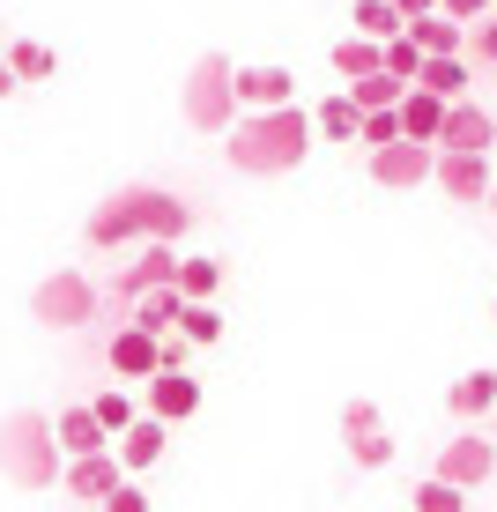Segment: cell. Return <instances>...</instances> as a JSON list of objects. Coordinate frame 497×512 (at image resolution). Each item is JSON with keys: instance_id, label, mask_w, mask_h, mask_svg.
Here are the masks:
<instances>
[{"instance_id": "18", "label": "cell", "mask_w": 497, "mask_h": 512, "mask_svg": "<svg viewBox=\"0 0 497 512\" xmlns=\"http://www.w3.org/2000/svg\"><path fill=\"white\" fill-rule=\"evenodd\" d=\"M52 438H60V453L75 461V453H104L112 446V431L90 416V409H67V416H52Z\"/></svg>"}, {"instance_id": "17", "label": "cell", "mask_w": 497, "mask_h": 512, "mask_svg": "<svg viewBox=\"0 0 497 512\" xmlns=\"http://www.w3.org/2000/svg\"><path fill=\"white\" fill-rule=\"evenodd\" d=\"M179 312H186V290H179V282H156V290L134 297V327H149V334H171V327H179Z\"/></svg>"}, {"instance_id": "27", "label": "cell", "mask_w": 497, "mask_h": 512, "mask_svg": "<svg viewBox=\"0 0 497 512\" xmlns=\"http://www.w3.org/2000/svg\"><path fill=\"white\" fill-rule=\"evenodd\" d=\"M334 67H342L349 82H357V75H379V38H357V30H349V38L334 45Z\"/></svg>"}, {"instance_id": "38", "label": "cell", "mask_w": 497, "mask_h": 512, "mask_svg": "<svg viewBox=\"0 0 497 512\" xmlns=\"http://www.w3.org/2000/svg\"><path fill=\"white\" fill-rule=\"evenodd\" d=\"M394 8L408 15V23H416V15H431V8H438V0H394Z\"/></svg>"}, {"instance_id": "37", "label": "cell", "mask_w": 497, "mask_h": 512, "mask_svg": "<svg viewBox=\"0 0 497 512\" xmlns=\"http://www.w3.org/2000/svg\"><path fill=\"white\" fill-rule=\"evenodd\" d=\"M164 372H186V334H164Z\"/></svg>"}, {"instance_id": "24", "label": "cell", "mask_w": 497, "mask_h": 512, "mask_svg": "<svg viewBox=\"0 0 497 512\" xmlns=\"http://www.w3.org/2000/svg\"><path fill=\"white\" fill-rule=\"evenodd\" d=\"M357 104H349V90L342 97H327V104H319V119H312V134H327V141H357Z\"/></svg>"}, {"instance_id": "32", "label": "cell", "mask_w": 497, "mask_h": 512, "mask_svg": "<svg viewBox=\"0 0 497 512\" xmlns=\"http://www.w3.org/2000/svg\"><path fill=\"white\" fill-rule=\"evenodd\" d=\"M357 141H371V149H386V141H401V112L394 104H379V112L357 119Z\"/></svg>"}, {"instance_id": "36", "label": "cell", "mask_w": 497, "mask_h": 512, "mask_svg": "<svg viewBox=\"0 0 497 512\" xmlns=\"http://www.w3.org/2000/svg\"><path fill=\"white\" fill-rule=\"evenodd\" d=\"M438 8H446L453 23H483V15L497 8V0H438Z\"/></svg>"}, {"instance_id": "9", "label": "cell", "mask_w": 497, "mask_h": 512, "mask_svg": "<svg viewBox=\"0 0 497 512\" xmlns=\"http://www.w3.org/2000/svg\"><path fill=\"white\" fill-rule=\"evenodd\" d=\"M230 90H238V112H275V104H297V75L290 67H238Z\"/></svg>"}, {"instance_id": "12", "label": "cell", "mask_w": 497, "mask_h": 512, "mask_svg": "<svg viewBox=\"0 0 497 512\" xmlns=\"http://www.w3.org/2000/svg\"><path fill=\"white\" fill-rule=\"evenodd\" d=\"M490 468H497V438H453V446L438 453V475H446L453 490H475Z\"/></svg>"}, {"instance_id": "35", "label": "cell", "mask_w": 497, "mask_h": 512, "mask_svg": "<svg viewBox=\"0 0 497 512\" xmlns=\"http://www.w3.org/2000/svg\"><path fill=\"white\" fill-rule=\"evenodd\" d=\"M104 512H149V498H141V483H127V475H119L112 498H104Z\"/></svg>"}, {"instance_id": "34", "label": "cell", "mask_w": 497, "mask_h": 512, "mask_svg": "<svg viewBox=\"0 0 497 512\" xmlns=\"http://www.w3.org/2000/svg\"><path fill=\"white\" fill-rule=\"evenodd\" d=\"M468 52H475V60H483V67H497V8H490L483 23L468 30Z\"/></svg>"}, {"instance_id": "20", "label": "cell", "mask_w": 497, "mask_h": 512, "mask_svg": "<svg viewBox=\"0 0 497 512\" xmlns=\"http://www.w3.org/2000/svg\"><path fill=\"white\" fill-rule=\"evenodd\" d=\"M171 275H179V253H171L164 238H149V245H141V260L127 268V297H141V290H156V282H171Z\"/></svg>"}, {"instance_id": "7", "label": "cell", "mask_w": 497, "mask_h": 512, "mask_svg": "<svg viewBox=\"0 0 497 512\" xmlns=\"http://www.w3.org/2000/svg\"><path fill=\"white\" fill-rule=\"evenodd\" d=\"M342 438H349V461H357V468H386V461H394L386 416L371 409V401H349V409H342Z\"/></svg>"}, {"instance_id": "41", "label": "cell", "mask_w": 497, "mask_h": 512, "mask_svg": "<svg viewBox=\"0 0 497 512\" xmlns=\"http://www.w3.org/2000/svg\"><path fill=\"white\" fill-rule=\"evenodd\" d=\"M97 512H104V505H97Z\"/></svg>"}, {"instance_id": "15", "label": "cell", "mask_w": 497, "mask_h": 512, "mask_svg": "<svg viewBox=\"0 0 497 512\" xmlns=\"http://www.w3.org/2000/svg\"><path fill=\"white\" fill-rule=\"evenodd\" d=\"M119 475H127V468H119L112 446H104V453H75V461H67V490H75V498H90V505H104Z\"/></svg>"}, {"instance_id": "29", "label": "cell", "mask_w": 497, "mask_h": 512, "mask_svg": "<svg viewBox=\"0 0 497 512\" xmlns=\"http://www.w3.org/2000/svg\"><path fill=\"white\" fill-rule=\"evenodd\" d=\"M379 67H386L394 82H416V67H423V45L401 30V38H386V45H379Z\"/></svg>"}, {"instance_id": "30", "label": "cell", "mask_w": 497, "mask_h": 512, "mask_svg": "<svg viewBox=\"0 0 497 512\" xmlns=\"http://www.w3.org/2000/svg\"><path fill=\"white\" fill-rule=\"evenodd\" d=\"M8 67H15V82H45V75H52V52L30 45V38H15V45H8Z\"/></svg>"}, {"instance_id": "25", "label": "cell", "mask_w": 497, "mask_h": 512, "mask_svg": "<svg viewBox=\"0 0 497 512\" xmlns=\"http://www.w3.org/2000/svg\"><path fill=\"white\" fill-rule=\"evenodd\" d=\"M179 334H186V342H223V312L216 305H208V297H186V312H179Z\"/></svg>"}, {"instance_id": "21", "label": "cell", "mask_w": 497, "mask_h": 512, "mask_svg": "<svg viewBox=\"0 0 497 512\" xmlns=\"http://www.w3.org/2000/svg\"><path fill=\"white\" fill-rule=\"evenodd\" d=\"M408 38H416L423 52H460V45H468V23H453L446 8H431V15H416V23H408Z\"/></svg>"}, {"instance_id": "40", "label": "cell", "mask_w": 497, "mask_h": 512, "mask_svg": "<svg viewBox=\"0 0 497 512\" xmlns=\"http://www.w3.org/2000/svg\"><path fill=\"white\" fill-rule=\"evenodd\" d=\"M490 201H497V186H490Z\"/></svg>"}, {"instance_id": "33", "label": "cell", "mask_w": 497, "mask_h": 512, "mask_svg": "<svg viewBox=\"0 0 497 512\" xmlns=\"http://www.w3.org/2000/svg\"><path fill=\"white\" fill-rule=\"evenodd\" d=\"M90 416H97V423H104V431H112V438H119V431H127V423H134L141 409H134V401H127V394H97V401H90Z\"/></svg>"}, {"instance_id": "5", "label": "cell", "mask_w": 497, "mask_h": 512, "mask_svg": "<svg viewBox=\"0 0 497 512\" xmlns=\"http://www.w3.org/2000/svg\"><path fill=\"white\" fill-rule=\"evenodd\" d=\"M30 320L38 327H90L97 320V282L82 275V268H60V275H45L38 282V297H30Z\"/></svg>"}, {"instance_id": "2", "label": "cell", "mask_w": 497, "mask_h": 512, "mask_svg": "<svg viewBox=\"0 0 497 512\" xmlns=\"http://www.w3.org/2000/svg\"><path fill=\"white\" fill-rule=\"evenodd\" d=\"M186 223H193V208L179 201V193H164V186H127V193H112V201L90 216V245H104V253H119V245H149V238L179 245Z\"/></svg>"}, {"instance_id": "10", "label": "cell", "mask_w": 497, "mask_h": 512, "mask_svg": "<svg viewBox=\"0 0 497 512\" xmlns=\"http://www.w3.org/2000/svg\"><path fill=\"white\" fill-rule=\"evenodd\" d=\"M438 149H497V112H483V104H468V97H453L446 104V127H438Z\"/></svg>"}, {"instance_id": "19", "label": "cell", "mask_w": 497, "mask_h": 512, "mask_svg": "<svg viewBox=\"0 0 497 512\" xmlns=\"http://www.w3.org/2000/svg\"><path fill=\"white\" fill-rule=\"evenodd\" d=\"M416 90H431V97H468V67H460V52H423V67H416Z\"/></svg>"}, {"instance_id": "6", "label": "cell", "mask_w": 497, "mask_h": 512, "mask_svg": "<svg viewBox=\"0 0 497 512\" xmlns=\"http://www.w3.org/2000/svg\"><path fill=\"white\" fill-rule=\"evenodd\" d=\"M431 179L446 201H490V156L483 149H438V164H431Z\"/></svg>"}, {"instance_id": "4", "label": "cell", "mask_w": 497, "mask_h": 512, "mask_svg": "<svg viewBox=\"0 0 497 512\" xmlns=\"http://www.w3.org/2000/svg\"><path fill=\"white\" fill-rule=\"evenodd\" d=\"M230 75H238V67H230L223 52H201V67L186 75V127L230 134V119H238V90H230Z\"/></svg>"}, {"instance_id": "11", "label": "cell", "mask_w": 497, "mask_h": 512, "mask_svg": "<svg viewBox=\"0 0 497 512\" xmlns=\"http://www.w3.org/2000/svg\"><path fill=\"white\" fill-rule=\"evenodd\" d=\"M164 438H171V423L141 409V416L127 423V431L112 438V453H119V468H127V475H141V468H156V461H164Z\"/></svg>"}, {"instance_id": "8", "label": "cell", "mask_w": 497, "mask_h": 512, "mask_svg": "<svg viewBox=\"0 0 497 512\" xmlns=\"http://www.w3.org/2000/svg\"><path fill=\"white\" fill-rule=\"evenodd\" d=\"M431 164H438V149L431 141H386V149H371V179L379 186H423L431 179Z\"/></svg>"}, {"instance_id": "13", "label": "cell", "mask_w": 497, "mask_h": 512, "mask_svg": "<svg viewBox=\"0 0 497 512\" xmlns=\"http://www.w3.org/2000/svg\"><path fill=\"white\" fill-rule=\"evenodd\" d=\"M112 372H119V379H149V372H164V334H149V327H119V334H112Z\"/></svg>"}, {"instance_id": "22", "label": "cell", "mask_w": 497, "mask_h": 512, "mask_svg": "<svg viewBox=\"0 0 497 512\" xmlns=\"http://www.w3.org/2000/svg\"><path fill=\"white\" fill-rule=\"evenodd\" d=\"M349 23H357V38H401V30H408V15L394 8V0H357V8H349Z\"/></svg>"}, {"instance_id": "31", "label": "cell", "mask_w": 497, "mask_h": 512, "mask_svg": "<svg viewBox=\"0 0 497 512\" xmlns=\"http://www.w3.org/2000/svg\"><path fill=\"white\" fill-rule=\"evenodd\" d=\"M171 282H179L186 297H216V282H223V268H216V260H179V275H171Z\"/></svg>"}, {"instance_id": "39", "label": "cell", "mask_w": 497, "mask_h": 512, "mask_svg": "<svg viewBox=\"0 0 497 512\" xmlns=\"http://www.w3.org/2000/svg\"><path fill=\"white\" fill-rule=\"evenodd\" d=\"M15 90V67H8V52H0V97H8Z\"/></svg>"}, {"instance_id": "23", "label": "cell", "mask_w": 497, "mask_h": 512, "mask_svg": "<svg viewBox=\"0 0 497 512\" xmlns=\"http://www.w3.org/2000/svg\"><path fill=\"white\" fill-rule=\"evenodd\" d=\"M453 416H490L497 409V372H468V379H453Z\"/></svg>"}, {"instance_id": "16", "label": "cell", "mask_w": 497, "mask_h": 512, "mask_svg": "<svg viewBox=\"0 0 497 512\" xmlns=\"http://www.w3.org/2000/svg\"><path fill=\"white\" fill-rule=\"evenodd\" d=\"M394 112H401V134H408V141H431V149H438V127H446V97H431V90H416V82H408Z\"/></svg>"}, {"instance_id": "26", "label": "cell", "mask_w": 497, "mask_h": 512, "mask_svg": "<svg viewBox=\"0 0 497 512\" xmlns=\"http://www.w3.org/2000/svg\"><path fill=\"white\" fill-rule=\"evenodd\" d=\"M401 90H408V82H394V75L379 67V75H357V82H349V104H357V112H379V104H401Z\"/></svg>"}, {"instance_id": "14", "label": "cell", "mask_w": 497, "mask_h": 512, "mask_svg": "<svg viewBox=\"0 0 497 512\" xmlns=\"http://www.w3.org/2000/svg\"><path fill=\"white\" fill-rule=\"evenodd\" d=\"M149 416H164V423L201 416V379H186V372H149Z\"/></svg>"}, {"instance_id": "28", "label": "cell", "mask_w": 497, "mask_h": 512, "mask_svg": "<svg viewBox=\"0 0 497 512\" xmlns=\"http://www.w3.org/2000/svg\"><path fill=\"white\" fill-rule=\"evenodd\" d=\"M408 505H416V512H468V498H460L446 475H423V483L408 490Z\"/></svg>"}, {"instance_id": "1", "label": "cell", "mask_w": 497, "mask_h": 512, "mask_svg": "<svg viewBox=\"0 0 497 512\" xmlns=\"http://www.w3.org/2000/svg\"><path fill=\"white\" fill-rule=\"evenodd\" d=\"M230 164L253 171V179H275V171H297L312 149V112H297V104H275V112H238L223 134Z\"/></svg>"}, {"instance_id": "3", "label": "cell", "mask_w": 497, "mask_h": 512, "mask_svg": "<svg viewBox=\"0 0 497 512\" xmlns=\"http://www.w3.org/2000/svg\"><path fill=\"white\" fill-rule=\"evenodd\" d=\"M0 475L23 490H52L60 483V438H52V416L38 409H15L0 423Z\"/></svg>"}]
</instances>
